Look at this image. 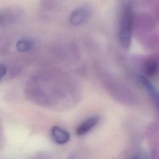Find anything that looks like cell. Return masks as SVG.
<instances>
[{
  "instance_id": "obj_9",
  "label": "cell",
  "mask_w": 159,
  "mask_h": 159,
  "mask_svg": "<svg viewBox=\"0 0 159 159\" xmlns=\"http://www.w3.org/2000/svg\"><path fill=\"white\" fill-rule=\"evenodd\" d=\"M130 159H147V157L145 155H142V154H139V155L132 157Z\"/></svg>"
},
{
  "instance_id": "obj_3",
  "label": "cell",
  "mask_w": 159,
  "mask_h": 159,
  "mask_svg": "<svg viewBox=\"0 0 159 159\" xmlns=\"http://www.w3.org/2000/svg\"><path fill=\"white\" fill-rule=\"evenodd\" d=\"M20 17V12L16 8H6L0 10V25H7L14 23Z\"/></svg>"
},
{
  "instance_id": "obj_1",
  "label": "cell",
  "mask_w": 159,
  "mask_h": 159,
  "mask_svg": "<svg viewBox=\"0 0 159 159\" xmlns=\"http://www.w3.org/2000/svg\"><path fill=\"white\" fill-rule=\"evenodd\" d=\"M134 16L131 7L126 5L122 12L119 24V37L123 47H129L130 43Z\"/></svg>"
},
{
  "instance_id": "obj_6",
  "label": "cell",
  "mask_w": 159,
  "mask_h": 159,
  "mask_svg": "<svg viewBox=\"0 0 159 159\" xmlns=\"http://www.w3.org/2000/svg\"><path fill=\"white\" fill-rule=\"evenodd\" d=\"M16 49L19 52H26L33 47V42L27 39H22L18 40L16 43Z\"/></svg>"
},
{
  "instance_id": "obj_7",
  "label": "cell",
  "mask_w": 159,
  "mask_h": 159,
  "mask_svg": "<svg viewBox=\"0 0 159 159\" xmlns=\"http://www.w3.org/2000/svg\"><path fill=\"white\" fill-rule=\"evenodd\" d=\"M158 62L155 60H148L146 63L145 71L146 73L149 76H152L158 71Z\"/></svg>"
},
{
  "instance_id": "obj_2",
  "label": "cell",
  "mask_w": 159,
  "mask_h": 159,
  "mask_svg": "<svg viewBox=\"0 0 159 159\" xmlns=\"http://www.w3.org/2000/svg\"><path fill=\"white\" fill-rule=\"evenodd\" d=\"M91 14V9L88 6L80 7L71 13L70 17V23L75 26L80 25L85 23L90 18Z\"/></svg>"
},
{
  "instance_id": "obj_8",
  "label": "cell",
  "mask_w": 159,
  "mask_h": 159,
  "mask_svg": "<svg viewBox=\"0 0 159 159\" xmlns=\"http://www.w3.org/2000/svg\"><path fill=\"white\" fill-rule=\"evenodd\" d=\"M6 73V67L4 65H2V64H0V80L3 77H4Z\"/></svg>"
},
{
  "instance_id": "obj_4",
  "label": "cell",
  "mask_w": 159,
  "mask_h": 159,
  "mask_svg": "<svg viewBox=\"0 0 159 159\" xmlns=\"http://www.w3.org/2000/svg\"><path fill=\"white\" fill-rule=\"evenodd\" d=\"M99 117L98 116H91L83 121L76 129V133L78 135H82L91 130L98 122Z\"/></svg>"
},
{
  "instance_id": "obj_5",
  "label": "cell",
  "mask_w": 159,
  "mask_h": 159,
  "mask_svg": "<svg viewBox=\"0 0 159 159\" xmlns=\"http://www.w3.org/2000/svg\"><path fill=\"white\" fill-rule=\"evenodd\" d=\"M51 134L54 141L58 144H64L70 139L69 134L58 126H53L52 128Z\"/></svg>"
}]
</instances>
